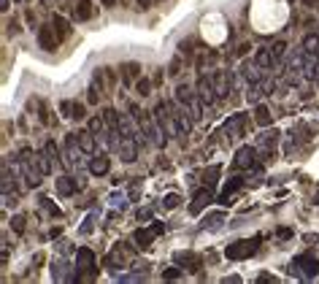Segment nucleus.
Segmentation results:
<instances>
[{"instance_id":"nucleus-21","label":"nucleus","mask_w":319,"mask_h":284,"mask_svg":"<svg viewBox=\"0 0 319 284\" xmlns=\"http://www.w3.org/2000/svg\"><path fill=\"white\" fill-rule=\"evenodd\" d=\"M217 173H219L217 165H214L211 171H206V176H203V179H206V187H214V184H217V182H214V179H217Z\"/></svg>"},{"instance_id":"nucleus-6","label":"nucleus","mask_w":319,"mask_h":284,"mask_svg":"<svg viewBox=\"0 0 319 284\" xmlns=\"http://www.w3.org/2000/svg\"><path fill=\"white\" fill-rule=\"evenodd\" d=\"M119 154H122V160L125 162H133L138 157V141L133 136H122V149H119Z\"/></svg>"},{"instance_id":"nucleus-34","label":"nucleus","mask_w":319,"mask_h":284,"mask_svg":"<svg viewBox=\"0 0 319 284\" xmlns=\"http://www.w3.org/2000/svg\"><path fill=\"white\" fill-rule=\"evenodd\" d=\"M314 200H317V203H319V189H317V195H314Z\"/></svg>"},{"instance_id":"nucleus-19","label":"nucleus","mask_w":319,"mask_h":284,"mask_svg":"<svg viewBox=\"0 0 319 284\" xmlns=\"http://www.w3.org/2000/svg\"><path fill=\"white\" fill-rule=\"evenodd\" d=\"M254 119H257V125L268 127V125H271V114H268V108H265V106H257V111H254Z\"/></svg>"},{"instance_id":"nucleus-17","label":"nucleus","mask_w":319,"mask_h":284,"mask_svg":"<svg viewBox=\"0 0 319 284\" xmlns=\"http://www.w3.org/2000/svg\"><path fill=\"white\" fill-rule=\"evenodd\" d=\"M208 200H211V192H208V187H206V189H200V192H198V195H195V198H192V211L198 214V211H200L203 206H206Z\"/></svg>"},{"instance_id":"nucleus-12","label":"nucleus","mask_w":319,"mask_h":284,"mask_svg":"<svg viewBox=\"0 0 319 284\" xmlns=\"http://www.w3.org/2000/svg\"><path fill=\"white\" fill-rule=\"evenodd\" d=\"M95 133L92 130H81L79 133V143H81V149H84V152H95Z\"/></svg>"},{"instance_id":"nucleus-28","label":"nucleus","mask_w":319,"mask_h":284,"mask_svg":"<svg viewBox=\"0 0 319 284\" xmlns=\"http://www.w3.org/2000/svg\"><path fill=\"white\" fill-rule=\"evenodd\" d=\"M125 71H127V76H136V73H138V65H136V62H127Z\"/></svg>"},{"instance_id":"nucleus-13","label":"nucleus","mask_w":319,"mask_h":284,"mask_svg":"<svg viewBox=\"0 0 319 284\" xmlns=\"http://www.w3.org/2000/svg\"><path fill=\"white\" fill-rule=\"evenodd\" d=\"M176 260L184 263V265H189V271H200V257H195L192 252H179Z\"/></svg>"},{"instance_id":"nucleus-22","label":"nucleus","mask_w":319,"mask_h":284,"mask_svg":"<svg viewBox=\"0 0 319 284\" xmlns=\"http://www.w3.org/2000/svg\"><path fill=\"white\" fill-rule=\"evenodd\" d=\"M11 228H14L16 233H22V230H25V217H14L11 219Z\"/></svg>"},{"instance_id":"nucleus-7","label":"nucleus","mask_w":319,"mask_h":284,"mask_svg":"<svg viewBox=\"0 0 319 284\" xmlns=\"http://www.w3.org/2000/svg\"><path fill=\"white\" fill-rule=\"evenodd\" d=\"M198 97L206 106H211L214 100H217V90L211 87V81H208L206 76H200V81H198Z\"/></svg>"},{"instance_id":"nucleus-15","label":"nucleus","mask_w":319,"mask_h":284,"mask_svg":"<svg viewBox=\"0 0 319 284\" xmlns=\"http://www.w3.org/2000/svg\"><path fill=\"white\" fill-rule=\"evenodd\" d=\"M90 16H92V3L90 0H79L76 3V19L84 22V19H90Z\"/></svg>"},{"instance_id":"nucleus-25","label":"nucleus","mask_w":319,"mask_h":284,"mask_svg":"<svg viewBox=\"0 0 319 284\" xmlns=\"http://www.w3.org/2000/svg\"><path fill=\"white\" fill-rule=\"evenodd\" d=\"M284 49H287V44H284V41H279V44H276L271 51H273V57H281V54H284Z\"/></svg>"},{"instance_id":"nucleus-27","label":"nucleus","mask_w":319,"mask_h":284,"mask_svg":"<svg viewBox=\"0 0 319 284\" xmlns=\"http://www.w3.org/2000/svg\"><path fill=\"white\" fill-rule=\"evenodd\" d=\"M317 46H319V41H317L314 36H311V38H306V49H309V51H314Z\"/></svg>"},{"instance_id":"nucleus-4","label":"nucleus","mask_w":319,"mask_h":284,"mask_svg":"<svg viewBox=\"0 0 319 284\" xmlns=\"http://www.w3.org/2000/svg\"><path fill=\"white\" fill-rule=\"evenodd\" d=\"M76 268H79V279H92L95 276V254L90 249H79L76 254Z\"/></svg>"},{"instance_id":"nucleus-3","label":"nucleus","mask_w":319,"mask_h":284,"mask_svg":"<svg viewBox=\"0 0 319 284\" xmlns=\"http://www.w3.org/2000/svg\"><path fill=\"white\" fill-rule=\"evenodd\" d=\"M298 271L303 279H311V276L319 274V260L314 257V254H300V257L292 260V274Z\"/></svg>"},{"instance_id":"nucleus-20","label":"nucleus","mask_w":319,"mask_h":284,"mask_svg":"<svg viewBox=\"0 0 319 284\" xmlns=\"http://www.w3.org/2000/svg\"><path fill=\"white\" fill-rule=\"evenodd\" d=\"M73 106H76V103H71V100H65L60 106V111H62V117H65V119H73Z\"/></svg>"},{"instance_id":"nucleus-16","label":"nucleus","mask_w":319,"mask_h":284,"mask_svg":"<svg viewBox=\"0 0 319 284\" xmlns=\"http://www.w3.org/2000/svg\"><path fill=\"white\" fill-rule=\"evenodd\" d=\"M273 60H276V57H273V51H271V49H260L257 51V68H271V65H273Z\"/></svg>"},{"instance_id":"nucleus-14","label":"nucleus","mask_w":319,"mask_h":284,"mask_svg":"<svg viewBox=\"0 0 319 284\" xmlns=\"http://www.w3.org/2000/svg\"><path fill=\"white\" fill-rule=\"evenodd\" d=\"M51 25H54V33L60 36V41L71 33V22H68L65 16H54V19H51Z\"/></svg>"},{"instance_id":"nucleus-33","label":"nucleus","mask_w":319,"mask_h":284,"mask_svg":"<svg viewBox=\"0 0 319 284\" xmlns=\"http://www.w3.org/2000/svg\"><path fill=\"white\" fill-rule=\"evenodd\" d=\"M103 3H106V5H114V3H117V0H103Z\"/></svg>"},{"instance_id":"nucleus-11","label":"nucleus","mask_w":319,"mask_h":284,"mask_svg":"<svg viewBox=\"0 0 319 284\" xmlns=\"http://www.w3.org/2000/svg\"><path fill=\"white\" fill-rule=\"evenodd\" d=\"M108 168H111V162H108L106 154H100V157H95L90 162V171L95 173V176H103V173H108Z\"/></svg>"},{"instance_id":"nucleus-26","label":"nucleus","mask_w":319,"mask_h":284,"mask_svg":"<svg viewBox=\"0 0 319 284\" xmlns=\"http://www.w3.org/2000/svg\"><path fill=\"white\" fill-rule=\"evenodd\" d=\"M73 119H84V106H81V103L73 106Z\"/></svg>"},{"instance_id":"nucleus-32","label":"nucleus","mask_w":319,"mask_h":284,"mask_svg":"<svg viewBox=\"0 0 319 284\" xmlns=\"http://www.w3.org/2000/svg\"><path fill=\"white\" fill-rule=\"evenodd\" d=\"M0 5H3V11L8 8V0H0Z\"/></svg>"},{"instance_id":"nucleus-30","label":"nucleus","mask_w":319,"mask_h":284,"mask_svg":"<svg viewBox=\"0 0 319 284\" xmlns=\"http://www.w3.org/2000/svg\"><path fill=\"white\" fill-rule=\"evenodd\" d=\"M179 68H182V62H179V60H173V62H171V76H176V73H179Z\"/></svg>"},{"instance_id":"nucleus-9","label":"nucleus","mask_w":319,"mask_h":284,"mask_svg":"<svg viewBox=\"0 0 319 284\" xmlns=\"http://www.w3.org/2000/svg\"><path fill=\"white\" fill-rule=\"evenodd\" d=\"M38 44L44 46V49H57V44H60V36H57L51 27H41V30H38Z\"/></svg>"},{"instance_id":"nucleus-2","label":"nucleus","mask_w":319,"mask_h":284,"mask_svg":"<svg viewBox=\"0 0 319 284\" xmlns=\"http://www.w3.org/2000/svg\"><path fill=\"white\" fill-rule=\"evenodd\" d=\"M257 243H260V238L235 241V243H230V246L225 249V254H228L230 260H246V257H252V254L257 252Z\"/></svg>"},{"instance_id":"nucleus-1","label":"nucleus","mask_w":319,"mask_h":284,"mask_svg":"<svg viewBox=\"0 0 319 284\" xmlns=\"http://www.w3.org/2000/svg\"><path fill=\"white\" fill-rule=\"evenodd\" d=\"M19 165H22V171H25V179H27V184H33V187H38L41 184V176H44V171L41 168H36V154H33V149H22L19 152Z\"/></svg>"},{"instance_id":"nucleus-8","label":"nucleus","mask_w":319,"mask_h":284,"mask_svg":"<svg viewBox=\"0 0 319 284\" xmlns=\"http://www.w3.org/2000/svg\"><path fill=\"white\" fill-rule=\"evenodd\" d=\"M79 187H81V182H76V179H71V176H60V179H57V195H62V198L73 195Z\"/></svg>"},{"instance_id":"nucleus-18","label":"nucleus","mask_w":319,"mask_h":284,"mask_svg":"<svg viewBox=\"0 0 319 284\" xmlns=\"http://www.w3.org/2000/svg\"><path fill=\"white\" fill-rule=\"evenodd\" d=\"M214 90H217V97L228 95V76H225V73H217V76H214Z\"/></svg>"},{"instance_id":"nucleus-31","label":"nucleus","mask_w":319,"mask_h":284,"mask_svg":"<svg viewBox=\"0 0 319 284\" xmlns=\"http://www.w3.org/2000/svg\"><path fill=\"white\" fill-rule=\"evenodd\" d=\"M289 236H292V230H289V228H281L279 230V238H289Z\"/></svg>"},{"instance_id":"nucleus-5","label":"nucleus","mask_w":319,"mask_h":284,"mask_svg":"<svg viewBox=\"0 0 319 284\" xmlns=\"http://www.w3.org/2000/svg\"><path fill=\"white\" fill-rule=\"evenodd\" d=\"M162 230H165V228H162L160 222H154L149 230H136V236H133V238H136L138 246H149V243H152L154 238H157V236L162 233Z\"/></svg>"},{"instance_id":"nucleus-10","label":"nucleus","mask_w":319,"mask_h":284,"mask_svg":"<svg viewBox=\"0 0 319 284\" xmlns=\"http://www.w3.org/2000/svg\"><path fill=\"white\" fill-rule=\"evenodd\" d=\"M252 162H254V149L252 146H243L235 152V165L238 168H252Z\"/></svg>"},{"instance_id":"nucleus-23","label":"nucleus","mask_w":319,"mask_h":284,"mask_svg":"<svg viewBox=\"0 0 319 284\" xmlns=\"http://www.w3.org/2000/svg\"><path fill=\"white\" fill-rule=\"evenodd\" d=\"M162 206H165V208H176L179 206V195H168V198L162 200Z\"/></svg>"},{"instance_id":"nucleus-24","label":"nucleus","mask_w":319,"mask_h":284,"mask_svg":"<svg viewBox=\"0 0 319 284\" xmlns=\"http://www.w3.org/2000/svg\"><path fill=\"white\" fill-rule=\"evenodd\" d=\"M182 276V271L179 268H168V271H162V279H179Z\"/></svg>"},{"instance_id":"nucleus-29","label":"nucleus","mask_w":319,"mask_h":284,"mask_svg":"<svg viewBox=\"0 0 319 284\" xmlns=\"http://www.w3.org/2000/svg\"><path fill=\"white\" fill-rule=\"evenodd\" d=\"M138 92H141V95H146V92H149V81H138Z\"/></svg>"}]
</instances>
